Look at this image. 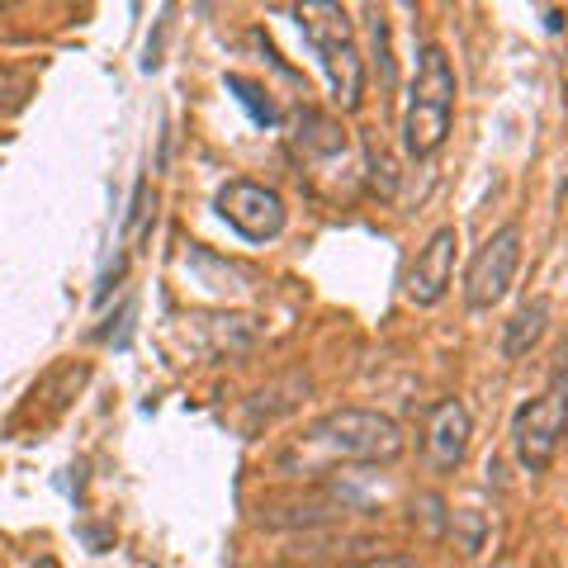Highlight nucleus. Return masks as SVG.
Listing matches in <instances>:
<instances>
[{
    "label": "nucleus",
    "instance_id": "nucleus-8",
    "mask_svg": "<svg viewBox=\"0 0 568 568\" xmlns=\"http://www.w3.org/2000/svg\"><path fill=\"white\" fill-rule=\"evenodd\" d=\"M469 436H474V422H469V407L459 398H440L432 413H426V465L436 474H455L469 455Z\"/></svg>",
    "mask_w": 568,
    "mask_h": 568
},
{
    "label": "nucleus",
    "instance_id": "nucleus-6",
    "mask_svg": "<svg viewBox=\"0 0 568 568\" xmlns=\"http://www.w3.org/2000/svg\"><path fill=\"white\" fill-rule=\"evenodd\" d=\"M517 265H521V227L507 223L474 252L469 271H465V304L474 313L497 308L507 298L511 280H517Z\"/></svg>",
    "mask_w": 568,
    "mask_h": 568
},
{
    "label": "nucleus",
    "instance_id": "nucleus-11",
    "mask_svg": "<svg viewBox=\"0 0 568 568\" xmlns=\"http://www.w3.org/2000/svg\"><path fill=\"white\" fill-rule=\"evenodd\" d=\"M369 39H375V71H379V91H394L398 67H394V48H388V20H384V10H369Z\"/></svg>",
    "mask_w": 568,
    "mask_h": 568
},
{
    "label": "nucleus",
    "instance_id": "nucleus-5",
    "mask_svg": "<svg viewBox=\"0 0 568 568\" xmlns=\"http://www.w3.org/2000/svg\"><path fill=\"white\" fill-rule=\"evenodd\" d=\"M213 204H219V219L233 227L237 237L256 242V246L275 242L284 233V223H290V209H284L280 190L261 185V181H227Z\"/></svg>",
    "mask_w": 568,
    "mask_h": 568
},
{
    "label": "nucleus",
    "instance_id": "nucleus-1",
    "mask_svg": "<svg viewBox=\"0 0 568 568\" xmlns=\"http://www.w3.org/2000/svg\"><path fill=\"white\" fill-rule=\"evenodd\" d=\"M407 450L403 426L375 413V407H336V413L317 417L294 455H284L280 465L294 469L298 459H317V465H394Z\"/></svg>",
    "mask_w": 568,
    "mask_h": 568
},
{
    "label": "nucleus",
    "instance_id": "nucleus-15",
    "mask_svg": "<svg viewBox=\"0 0 568 568\" xmlns=\"http://www.w3.org/2000/svg\"><path fill=\"white\" fill-rule=\"evenodd\" d=\"M39 568H58V564H52V559H43V564H39Z\"/></svg>",
    "mask_w": 568,
    "mask_h": 568
},
{
    "label": "nucleus",
    "instance_id": "nucleus-10",
    "mask_svg": "<svg viewBox=\"0 0 568 568\" xmlns=\"http://www.w3.org/2000/svg\"><path fill=\"white\" fill-rule=\"evenodd\" d=\"M304 394H308V375H290V379H280V384H271V388H261L256 403H252V426L294 413Z\"/></svg>",
    "mask_w": 568,
    "mask_h": 568
},
{
    "label": "nucleus",
    "instance_id": "nucleus-3",
    "mask_svg": "<svg viewBox=\"0 0 568 568\" xmlns=\"http://www.w3.org/2000/svg\"><path fill=\"white\" fill-rule=\"evenodd\" d=\"M298 24H304L313 52L323 58V71L332 81V100L342 110H361L365 100V62H361V43H355L351 14L342 6H298Z\"/></svg>",
    "mask_w": 568,
    "mask_h": 568
},
{
    "label": "nucleus",
    "instance_id": "nucleus-13",
    "mask_svg": "<svg viewBox=\"0 0 568 568\" xmlns=\"http://www.w3.org/2000/svg\"><path fill=\"white\" fill-rule=\"evenodd\" d=\"M351 568H417L413 555H369L361 564H351Z\"/></svg>",
    "mask_w": 568,
    "mask_h": 568
},
{
    "label": "nucleus",
    "instance_id": "nucleus-14",
    "mask_svg": "<svg viewBox=\"0 0 568 568\" xmlns=\"http://www.w3.org/2000/svg\"><path fill=\"white\" fill-rule=\"evenodd\" d=\"M14 85H20V81H14V71H10V67H0V104H6V95L14 91Z\"/></svg>",
    "mask_w": 568,
    "mask_h": 568
},
{
    "label": "nucleus",
    "instance_id": "nucleus-7",
    "mask_svg": "<svg viewBox=\"0 0 568 568\" xmlns=\"http://www.w3.org/2000/svg\"><path fill=\"white\" fill-rule=\"evenodd\" d=\"M455 256H459V227H450V223H446V227H436V233L417 246L413 265H407V280H403L407 304H417V308H436L440 298L450 294Z\"/></svg>",
    "mask_w": 568,
    "mask_h": 568
},
{
    "label": "nucleus",
    "instance_id": "nucleus-12",
    "mask_svg": "<svg viewBox=\"0 0 568 568\" xmlns=\"http://www.w3.org/2000/svg\"><path fill=\"white\" fill-rule=\"evenodd\" d=\"M227 91H237L242 110L252 114V119L261 123V129H265V123H275V119H280V110L271 104V91H261L256 81H246V77H227Z\"/></svg>",
    "mask_w": 568,
    "mask_h": 568
},
{
    "label": "nucleus",
    "instance_id": "nucleus-9",
    "mask_svg": "<svg viewBox=\"0 0 568 568\" xmlns=\"http://www.w3.org/2000/svg\"><path fill=\"white\" fill-rule=\"evenodd\" d=\"M549 332V298H530V304H521L517 313L507 317L503 327V355L507 361H521V355H530Z\"/></svg>",
    "mask_w": 568,
    "mask_h": 568
},
{
    "label": "nucleus",
    "instance_id": "nucleus-4",
    "mask_svg": "<svg viewBox=\"0 0 568 568\" xmlns=\"http://www.w3.org/2000/svg\"><path fill=\"white\" fill-rule=\"evenodd\" d=\"M564 432H568V365H559L540 388V398H530L517 413V422H511V446H517L521 469L545 474L555 465Z\"/></svg>",
    "mask_w": 568,
    "mask_h": 568
},
{
    "label": "nucleus",
    "instance_id": "nucleus-2",
    "mask_svg": "<svg viewBox=\"0 0 568 568\" xmlns=\"http://www.w3.org/2000/svg\"><path fill=\"white\" fill-rule=\"evenodd\" d=\"M455 67L446 58L440 43H426L417 52V71H413V85H407V110H403V152L413 162H426L446 148V133H450V114H455Z\"/></svg>",
    "mask_w": 568,
    "mask_h": 568
}]
</instances>
